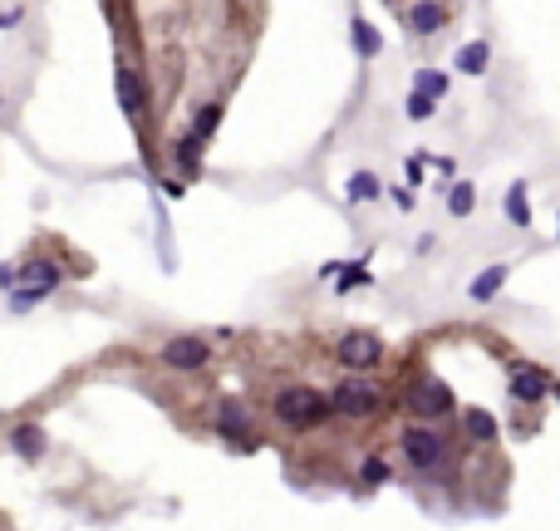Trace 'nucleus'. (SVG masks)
<instances>
[{
  "mask_svg": "<svg viewBox=\"0 0 560 531\" xmlns=\"http://www.w3.org/2000/svg\"><path fill=\"white\" fill-rule=\"evenodd\" d=\"M271 418L290 433H315L335 418V408H329V393H319L315 384H286L271 393Z\"/></svg>",
  "mask_w": 560,
  "mask_h": 531,
  "instance_id": "obj_1",
  "label": "nucleus"
},
{
  "mask_svg": "<svg viewBox=\"0 0 560 531\" xmlns=\"http://www.w3.org/2000/svg\"><path fill=\"white\" fill-rule=\"evenodd\" d=\"M398 453H403V463H408L413 472H423V478L453 468V443H447V433L438 424H408V428H398Z\"/></svg>",
  "mask_w": 560,
  "mask_h": 531,
  "instance_id": "obj_2",
  "label": "nucleus"
},
{
  "mask_svg": "<svg viewBox=\"0 0 560 531\" xmlns=\"http://www.w3.org/2000/svg\"><path fill=\"white\" fill-rule=\"evenodd\" d=\"M329 408H335V418H344V424H369V418H379V408H383L379 379H369V374H344V379L329 389Z\"/></svg>",
  "mask_w": 560,
  "mask_h": 531,
  "instance_id": "obj_3",
  "label": "nucleus"
},
{
  "mask_svg": "<svg viewBox=\"0 0 560 531\" xmlns=\"http://www.w3.org/2000/svg\"><path fill=\"white\" fill-rule=\"evenodd\" d=\"M403 408H408L418 424H443L457 414V393L453 384H443L438 374H413L408 389H403Z\"/></svg>",
  "mask_w": 560,
  "mask_h": 531,
  "instance_id": "obj_4",
  "label": "nucleus"
},
{
  "mask_svg": "<svg viewBox=\"0 0 560 531\" xmlns=\"http://www.w3.org/2000/svg\"><path fill=\"white\" fill-rule=\"evenodd\" d=\"M114 94H118V108H123L128 123L148 128V108H153L148 79H143V69H138L133 59H123V54H118V64H114Z\"/></svg>",
  "mask_w": 560,
  "mask_h": 531,
  "instance_id": "obj_5",
  "label": "nucleus"
},
{
  "mask_svg": "<svg viewBox=\"0 0 560 531\" xmlns=\"http://www.w3.org/2000/svg\"><path fill=\"white\" fill-rule=\"evenodd\" d=\"M335 360L344 364V374H369L383 364V340L374 329H344L335 340Z\"/></svg>",
  "mask_w": 560,
  "mask_h": 531,
  "instance_id": "obj_6",
  "label": "nucleus"
},
{
  "mask_svg": "<svg viewBox=\"0 0 560 531\" xmlns=\"http://www.w3.org/2000/svg\"><path fill=\"white\" fill-rule=\"evenodd\" d=\"M550 379H556V374H546L540 364H531V360H507V393H511V404H521V408L546 404L550 399Z\"/></svg>",
  "mask_w": 560,
  "mask_h": 531,
  "instance_id": "obj_7",
  "label": "nucleus"
},
{
  "mask_svg": "<svg viewBox=\"0 0 560 531\" xmlns=\"http://www.w3.org/2000/svg\"><path fill=\"white\" fill-rule=\"evenodd\" d=\"M158 364L177 374H197L212 364V345H207V335H172L158 345Z\"/></svg>",
  "mask_w": 560,
  "mask_h": 531,
  "instance_id": "obj_8",
  "label": "nucleus"
},
{
  "mask_svg": "<svg viewBox=\"0 0 560 531\" xmlns=\"http://www.w3.org/2000/svg\"><path fill=\"white\" fill-rule=\"evenodd\" d=\"M507 281H511V261H492V266H482L472 281H467V300L472 305H492V300L507 290Z\"/></svg>",
  "mask_w": 560,
  "mask_h": 531,
  "instance_id": "obj_9",
  "label": "nucleus"
},
{
  "mask_svg": "<svg viewBox=\"0 0 560 531\" xmlns=\"http://www.w3.org/2000/svg\"><path fill=\"white\" fill-rule=\"evenodd\" d=\"M403 20H408V30L418 35V40H433L447 25V5L443 0H413V5H403Z\"/></svg>",
  "mask_w": 560,
  "mask_h": 531,
  "instance_id": "obj_10",
  "label": "nucleus"
},
{
  "mask_svg": "<svg viewBox=\"0 0 560 531\" xmlns=\"http://www.w3.org/2000/svg\"><path fill=\"white\" fill-rule=\"evenodd\" d=\"M217 433L222 438H232V443H246V433H251V408L236 399V393H226L222 404H217Z\"/></svg>",
  "mask_w": 560,
  "mask_h": 531,
  "instance_id": "obj_11",
  "label": "nucleus"
},
{
  "mask_svg": "<svg viewBox=\"0 0 560 531\" xmlns=\"http://www.w3.org/2000/svg\"><path fill=\"white\" fill-rule=\"evenodd\" d=\"M11 453L20 457V463H44V453H50L44 424H15L11 428Z\"/></svg>",
  "mask_w": 560,
  "mask_h": 531,
  "instance_id": "obj_12",
  "label": "nucleus"
},
{
  "mask_svg": "<svg viewBox=\"0 0 560 531\" xmlns=\"http://www.w3.org/2000/svg\"><path fill=\"white\" fill-rule=\"evenodd\" d=\"M501 212H507V222L517 226V232H531V226H536V212H531V187H526V182H511V187L501 192Z\"/></svg>",
  "mask_w": 560,
  "mask_h": 531,
  "instance_id": "obj_13",
  "label": "nucleus"
},
{
  "mask_svg": "<svg viewBox=\"0 0 560 531\" xmlns=\"http://www.w3.org/2000/svg\"><path fill=\"white\" fill-rule=\"evenodd\" d=\"M349 44H354L359 59H379L383 54V30L374 20H364V15H354V20H349Z\"/></svg>",
  "mask_w": 560,
  "mask_h": 531,
  "instance_id": "obj_14",
  "label": "nucleus"
},
{
  "mask_svg": "<svg viewBox=\"0 0 560 531\" xmlns=\"http://www.w3.org/2000/svg\"><path fill=\"white\" fill-rule=\"evenodd\" d=\"M344 197H349L354 207H369V202H379V197H383V182H379V172H369V168L349 172V182H344Z\"/></svg>",
  "mask_w": 560,
  "mask_h": 531,
  "instance_id": "obj_15",
  "label": "nucleus"
},
{
  "mask_svg": "<svg viewBox=\"0 0 560 531\" xmlns=\"http://www.w3.org/2000/svg\"><path fill=\"white\" fill-rule=\"evenodd\" d=\"M222 118H226V104H222V99H207V104H201L197 114H192L187 133H192L197 143H212V133L222 128Z\"/></svg>",
  "mask_w": 560,
  "mask_h": 531,
  "instance_id": "obj_16",
  "label": "nucleus"
},
{
  "mask_svg": "<svg viewBox=\"0 0 560 531\" xmlns=\"http://www.w3.org/2000/svg\"><path fill=\"white\" fill-rule=\"evenodd\" d=\"M457 418H462V433L467 438H472V443H497V433H501V428H497V418H492V414H486V408H457Z\"/></svg>",
  "mask_w": 560,
  "mask_h": 531,
  "instance_id": "obj_17",
  "label": "nucleus"
},
{
  "mask_svg": "<svg viewBox=\"0 0 560 531\" xmlns=\"http://www.w3.org/2000/svg\"><path fill=\"white\" fill-rule=\"evenodd\" d=\"M486 64H492V44H486V40H467L462 50H457L453 69H457V75H472V79H482V75H486Z\"/></svg>",
  "mask_w": 560,
  "mask_h": 531,
  "instance_id": "obj_18",
  "label": "nucleus"
},
{
  "mask_svg": "<svg viewBox=\"0 0 560 531\" xmlns=\"http://www.w3.org/2000/svg\"><path fill=\"white\" fill-rule=\"evenodd\" d=\"M413 89L443 104V99H447V89H453V75H447V69H433V64H423V69H413Z\"/></svg>",
  "mask_w": 560,
  "mask_h": 531,
  "instance_id": "obj_19",
  "label": "nucleus"
},
{
  "mask_svg": "<svg viewBox=\"0 0 560 531\" xmlns=\"http://www.w3.org/2000/svg\"><path fill=\"white\" fill-rule=\"evenodd\" d=\"M201 148L207 143H197L192 133H182L177 143H172V168L182 172V178H192V172H201Z\"/></svg>",
  "mask_w": 560,
  "mask_h": 531,
  "instance_id": "obj_20",
  "label": "nucleus"
},
{
  "mask_svg": "<svg viewBox=\"0 0 560 531\" xmlns=\"http://www.w3.org/2000/svg\"><path fill=\"white\" fill-rule=\"evenodd\" d=\"M443 197H447V212H453V217H472L477 212V182L457 178V182H447Z\"/></svg>",
  "mask_w": 560,
  "mask_h": 531,
  "instance_id": "obj_21",
  "label": "nucleus"
},
{
  "mask_svg": "<svg viewBox=\"0 0 560 531\" xmlns=\"http://www.w3.org/2000/svg\"><path fill=\"white\" fill-rule=\"evenodd\" d=\"M359 286H374V271L364 261H344L335 276V296H349V290H359Z\"/></svg>",
  "mask_w": 560,
  "mask_h": 531,
  "instance_id": "obj_22",
  "label": "nucleus"
},
{
  "mask_svg": "<svg viewBox=\"0 0 560 531\" xmlns=\"http://www.w3.org/2000/svg\"><path fill=\"white\" fill-rule=\"evenodd\" d=\"M359 482H364V487H383V482H393V463L383 453H369L359 463Z\"/></svg>",
  "mask_w": 560,
  "mask_h": 531,
  "instance_id": "obj_23",
  "label": "nucleus"
},
{
  "mask_svg": "<svg viewBox=\"0 0 560 531\" xmlns=\"http://www.w3.org/2000/svg\"><path fill=\"white\" fill-rule=\"evenodd\" d=\"M44 296H54V290H44V286H15L11 296H5V305H11V315H30Z\"/></svg>",
  "mask_w": 560,
  "mask_h": 531,
  "instance_id": "obj_24",
  "label": "nucleus"
},
{
  "mask_svg": "<svg viewBox=\"0 0 560 531\" xmlns=\"http://www.w3.org/2000/svg\"><path fill=\"white\" fill-rule=\"evenodd\" d=\"M403 114H408L413 123H428V118L438 114V99H428V94H418V89H408V99H403Z\"/></svg>",
  "mask_w": 560,
  "mask_h": 531,
  "instance_id": "obj_25",
  "label": "nucleus"
},
{
  "mask_svg": "<svg viewBox=\"0 0 560 531\" xmlns=\"http://www.w3.org/2000/svg\"><path fill=\"white\" fill-rule=\"evenodd\" d=\"M383 197H389L398 212H413V207H418V192H413V187H398V182H393V187H383Z\"/></svg>",
  "mask_w": 560,
  "mask_h": 531,
  "instance_id": "obj_26",
  "label": "nucleus"
},
{
  "mask_svg": "<svg viewBox=\"0 0 560 531\" xmlns=\"http://www.w3.org/2000/svg\"><path fill=\"white\" fill-rule=\"evenodd\" d=\"M15 286H20V266H15V261H5V266H0V290L11 296Z\"/></svg>",
  "mask_w": 560,
  "mask_h": 531,
  "instance_id": "obj_27",
  "label": "nucleus"
},
{
  "mask_svg": "<svg viewBox=\"0 0 560 531\" xmlns=\"http://www.w3.org/2000/svg\"><path fill=\"white\" fill-rule=\"evenodd\" d=\"M403 178H408V187H418V182H423V158H408V162H403Z\"/></svg>",
  "mask_w": 560,
  "mask_h": 531,
  "instance_id": "obj_28",
  "label": "nucleus"
},
{
  "mask_svg": "<svg viewBox=\"0 0 560 531\" xmlns=\"http://www.w3.org/2000/svg\"><path fill=\"white\" fill-rule=\"evenodd\" d=\"M339 266H344V261H325V266H319V271H315V281H325V286H335Z\"/></svg>",
  "mask_w": 560,
  "mask_h": 531,
  "instance_id": "obj_29",
  "label": "nucleus"
},
{
  "mask_svg": "<svg viewBox=\"0 0 560 531\" xmlns=\"http://www.w3.org/2000/svg\"><path fill=\"white\" fill-rule=\"evenodd\" d=\"M25 20V11L15 5V11H0V30H11V25H20Z\"/></svg>",
  "mask_w": 560,
  "mask_h": 531,
  "instance_id": "obj_30",
  "label": "nucleus"
},
{
  "mask_svg": "<svg viewBox=\"0 0 560 531\" xmlns=\"http://www.w3.org/2000/svg\"><path fill=\"white\" fill-rule=\"evenodd\" d=\"M423 162H433V168L443 172V178H453V172H457V162H453V158H423Z\"/></svg>",
  "mask_w": 560,
  "mask_h": 531,
  "instance_id": "obj_31",
  "label": "nucleus"
},
{
  "mask_svg": "<svg viewBox=\"0 0 560 531\" xmlns=\"http://www.w3.org/2000/svg\"><path fill=\"white\" fill-rule=\"evenodd\" d=\"M550 399H556V404H560V379H550Z\"/></svg>",
  "mask_w": 560,
  "mask_h": 531,
  "instance_id": "obj_32",
  "label": "nucleus"
},
{
  "mask_svg": "<svg viewBox=\"0 0 560 531\" xmlns=\"http://www.w3.org/2000/svg\"><path fill=\"white\" fill-rule=\"evenodd\" d=\"M383 5H393V11H398V0H383Z\"/></svg>",
  "mask_w": 560,
  "mask_h": 531,
  "instance_id": "obj_33",
  "label": "nucleus"
},
{
  "mask_svg": "<svg viewBox=\"0 0 560 531\" xmlns=\"http://www.w3.org/2000/svg\"><path fill=\"white\" fill-rule=\"evenodd\" d=\"M556 236H560V217H556Z\"/></svg>",
  "mask_w": 560,
  "mask_h": 531,
  "instance_id": "obj_34",
  "label": "nucleus"
},
{
  "mask_svg": "<svg viewBox=\"0 0 560 531\" xmlns=\"http://www.w3.org/2000/svg\"><path fill=\"white\" fill-rule=\"evenodd\" d=\"M0 108H5V94H0Z\"/></svg>",
  "mask_w": 560,
  "mask_h": 531,
  "instance_id": "obj_35",
  "label": "nucleus"
}]
</instances>
